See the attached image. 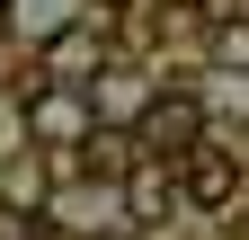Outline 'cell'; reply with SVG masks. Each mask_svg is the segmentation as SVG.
Here are the masks:
<instances>
[{"instance_id": "ba28073f", "label": "cell", "mask_w": 249, "mask_h": 240, "mask_svg": "<svg viewBox=\"0 0 249 240\" xmlns=\"http://www.w3.org/2000/svg\"><path fill=\"white\" fill-rule=\"evenodd\" d=\"M89 240H142V231H89Z\"/></svg>"}, {"instance_id": "6da1fadb", "label": "cell", "mask_w": 249, "mask_h": 240, "mask_svg": "<svg viewBox=\"0 0 249 240\" xmlns=\"http://www.w3.org/2000/svg\"><path fill=\"white\" fill-rule=\"evenodd\" d=\"M89 98L80 89H27V107H18V134L27 142H45V152H62V142H89Z\"/></svg>"}, {"instance_id": "5b68a950", "label": "cell", "mask_w": 249, "mask_h": 240, "mask_svg": "<svg viewBox=\"0 0 249 240\" xmlns=\"http://www.w3.org/2000/svg\"><path fill=\"white\" fill-rule=\"evenodd\" d=\"M142 98H151V80H134V71H98V89H89V116L134 125V116H142Z\"/></svg>"}, {"instance_id": "9c48e42d", "label": "cell", "mask_w": 249, "mask_h": 240, "mask_svg": "<svg viewBox=\"0 0 249 240\" xmlns=\"http://www.w3.org/2000/svg\"><path fill=\"white\" fill-rule=\"evenodd\" d=\"M107 9H134V0H107Z\"/></svg>"}, {"instance_id": "7a4b0ae2", "label": "cell", "mask_w": 249, "mask_h": 240, "mask_svg": "<svg viewBox=\"0 0 249 240\" xmlns=\"http://www.w3.org/2000/svg\"><path fill=\"white\" fill-rule=\"evenodd\" d=\"M187 196L205 205V214H231L240 205V142H187Z\"/></svg>"}, {"instance_id": "3957f363", "label": "cell", "mask_w": 249, "mask_h": 240, "mask_svg": "<svg viewBox=\"0 0 249 240\" xmlns=\"http://www.w3.org/2000/svg\"><path fill=\"white\" fill-rule=\"evenodd\" d=\"M134 142H151V152H187V142H205V107L187 98V89H151L142 116H134Z\"/></svg>"}, {"instance_id": "52a82bcc", "label": "cell", "mask_w": 249, "mask_h": 240, "mask_svg": "<svg viewBox=\"0 0 249 240\" xmlns=\"http://www.w3.org/2000/svg\"><path fill=\"white\" fill-rule=\"evenodd\" d=\"M71 9H80V0H18V27H27V36H62Z\"/></svg>"}, {"instance_id": "277c9868", "label": "cell", "mask_w": 249, "mask_h": 240, "mask_svg": "<svg viewBox=\"0 0 249 240\" xmlns=\"http://www.w3.org/2000/svg\"><path fill=\"white\" fill-rule=\"evenodd\" d=\"M124 205H134V231H160V223L178 214V178L160 169V152H151L134 178H124Z\"/></svg>"}, {"instance_id": "8992f818", "label": "cell", "mask_w": 249, "mask_h": 240, "mask_svg": "<svg viewBox=\"0 0 249 240\" xmlns=\"http://www.w3.org/2000/svg\"><path fill=\"white\" fill-rule=\"evenodd\" d=\"M0 205H9V214H45V205H53L45 160H9V169H0Z\"/></svg>"}]
</instances>
